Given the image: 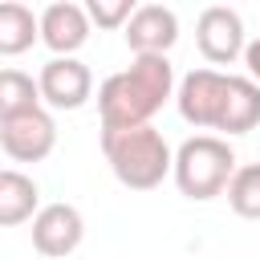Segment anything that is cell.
Listing matches in <instances>:
<instances>
[{"label": "cell", "mask_w": 260, "mask_h": 260, "mask_svg": "<svg viewBox=\"0 0 260 260\" xmlns=\"http://www.w3.org/2000/svg\"><path fill=\"white\" fill-rule=\"evenodd\" d=\"M175 106L187 126L219 130V138L248 134L260 126V85L240 73L191 69L175 89Z\"/></svg>", "instance_id": "obj_1"}, {"label": "cell", "mask_w": 260, "mask_h": 260, "mask_svg": "<svg viewBox=\"0 0 260 260\" xmlns=\"http://www.w3.org/2000/svg\"><path fill=\"white\" fill-rule=\"evenodd\" d=\"M223 195H228V207L240 219H260V162L236 167V175L228 179Z\"/></svg>", "instance_id": "obj_14"}, {"label": "cell", "mask_w": 260, "mask_h": 260, "mask_svg": "<svg viewBox=\"0 0 260 260\" xmlns=\"http://www.w3.org/2000/svg\"><path fill=\"white\" fill-rule=\"evenodd\" d=\"M236 167L240 162H236V150H232L228 138H219V134H195V138H187L175 150L171 179H175L179 195H187L195 203H207V199L223 195V187L236 175Z\"/></svg>", "instance_id": "obj_4"}, {"label": "cell", "mask_w": 260, "mask_h": 260, "mask_svg": "<svg viewBox=\"0 0 260 260\" xmlns=\"http://www.w3.org/2000/svg\"><path fill=\"white\" fill-rule=\"evenodd\" d=\"M37 37L53 57H73L85 41H89V16L81 4L73 0H57L49 8H41L37 16Z\"/></svg>", "instance_id": "obj_10"}, {"label": "cell", "mask_w": 260, "mask_h": 260, "mask_svg": "<svg viewBox=\"0 0 260 260\" xmlns=\"http://www.w3.org/2000/svg\"><path fill=\"white\" fill-rule=\"evenodd\" d=\"M37 211H41V187L24 171L4 167L0 171V228L28 223Z\"/></svg>", "instance_id": "obj_11"}, {"label": "cell", "mask_w": 260, "mask_h": 260, "mask_svg": "<svg viewBox=\"0 0 260 260\" xmlns=\"http://www.w3.org/2000/svg\"><path fill=\"white\" fill-rule=\"evenodd\" d=\"M85 8V16H89V28L98 24V28H126V20L134 16V0H89V4H81Z\"/></svg>", "instance_id": "obj_15"}, {"label": "cell", "mask_w": 260, "mask_h": 260, "mask_svg": "<svg viewBox=\"0 0 260 260\" xmlns=\"http://www.w3.org/2000/svg\"><path fill=\"white\" fill-rule=\"evenodd\" d=\"M175 93V65L171 57H134L130 69L110 73L98 85V118L102 134L150 126L162 102Z\"/></svg>", "instance_id": "obj_2"}, {"label": "cell", "mask_w": 260, "mask_h": 260, "mask_svg": "<svg viewBox=\"0 0 260 260\" xmlns=\"http://www.w3.org/2000/svg\"><path fill=\"white\" fill-rule=\"evenodd\" d=\"M244 65H248V77L260 85V32H256V37L244 45Z\"/></svg>", "instance_id": "obj_16"}, {"label": "cell", "mask_w": 260, "mask_h": 260, "mask_svg": "<svg viewBox=\"0 0 260 260\" xmlns=\"http://www.w3.org/2000/svg\"><path fill=\"white\" fill-rule=\"evenodd\" d=\"M41 106V93H37V77L24 73V69H12L4 65L0 69V122L24 114V110H37Z\"/></svg>", "instance_id": "obj_13"}, {"label": "cell", "mask_w": 260, "mask_h": 260, "mask_svg": "<svg viewBox=\"0 0 260 260\" xmlns=\"http://www.w3.org/2000/svg\"><path fill=\"white\" fill-rule=\"evenodd\" d=\"M102 154L126 191H154L171 175V158H175L162 130H154V126L102 134Z\"/></svg>", "instance_id": "obj_3"}, {"label": "cell", "mask_w": 260, "mask_h": 260, "mask_svg": "<svg viewBox=\"0 0 260 260\" xmlns=\"http://www.w3.org/2000/svg\"><path fill=\"white\" fill-rule=\"evenodd\" d=\"M134 57H167L179 41V16L167 4H138L122 28Z\"/></svg>", "instance_id": "obj_9"}, {"label": "cell", "mask_w": 260, "mask_h": 260, "mask_svg": "<svg viewBox=\"0 0 260 260\" xmlns=\"http://www.w3.org/2000/svg\"><path fill=\"white\" fill-rule=\"evenodd\" d=\"M37 16L16 0H0V57H20L37 45Z\"/></svg>", "instance_id": "obj_12"}, {"label": "cell", "mask_w": 260, "mask_h": 260, "mask_svg": "<svg viewBox=\"0 0 260 260\" xmlns=\"http://www.w3.org/2000/svg\"><path fill=\"white\" fill-rule=\"evenodd\" d=\"M37 93L49 110H81L93 93V73L77 57H53L37 73Z\"/></svg>", "instance_id": "obj_6"}, {"label": "cell", "mask_w": 260, "mask_h": 260, "mask_svg": "<svg viewBox=\"0 0 260 260\" xmlns=\"http://www.w3.org/2000/svg\"><path fill=\"white\" fill-rule=\"evenodd\" d=\"M0 146L12 162H45L57 146V122L45 106L0 122Z\"/></svg>", "instance_id": "obj_5"}, {"label": "cell", "mask_w": 260, "mask_h": 260, "mask_svg": "<svg viewBox=\"0 0 260 260\" xmlns=\"http://www.w3.org/2000/svg\"><path fill=\"white\" fill-rule=\"evenodd\" d=\"M195 45L203 53L207 65H232L236 57H244V20L236 8L228 4H211L199 12L195 20Z\"/></svg>", "instance_id": "obj_7"}, {"label": "cell", "mask_w": 260, "mask_h": 260, "mask_svg": "<svg viewBox=\"0 0 260 260\" xmlns=\"http://www.w3.org/2000/svg\"><path fill=\"white\" fill-rule=\"evenodd\" d=\"M32 248L49 260H65L85 240V219L73 203H45L32 219Z\"/></svg>", "instance_id": "obj_8"}]
</instances>
